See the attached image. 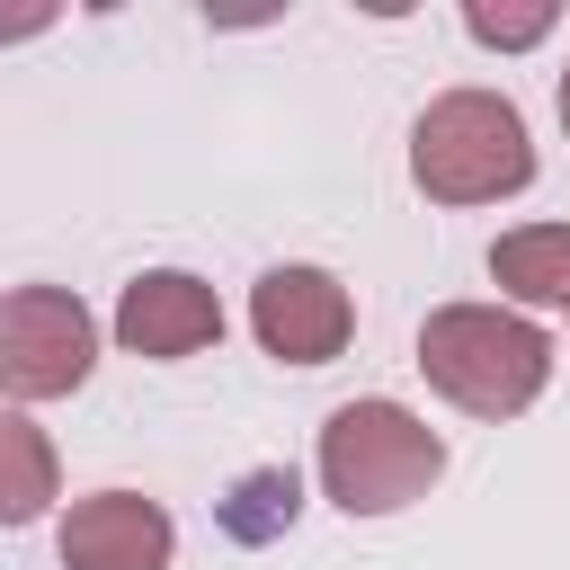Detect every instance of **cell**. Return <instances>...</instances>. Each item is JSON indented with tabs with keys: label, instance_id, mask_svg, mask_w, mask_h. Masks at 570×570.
I'll list each match as a JSON object with an SVG mask.
<instances>
[{
	"label": "cell",
	"instance_id": "4",
	"mask_svg": "<svg viewBox=\"0 0 570 570\" xmlns=\"http://www.w3.org/2000/svg\"><path fill=\"white\" fill-rule=\"evenodd\" d=\"M98 365V321L71 285H9L0 294V392L9 401H62Z\"/></svg>",
	"mask_w": 570,
	"mask_h": 570
},
{
	"label": "cell",
	"instance_id": "10",
	"mask_svg": "<svg viewBox=\"0 0 570 570\" xmlns=\"http://www.w3.org/2000/svg\"><path fill=\"white\" fill-rule=\"evenodd\" d=\"M561 27V9H463V36L490 45V53H525Z\"/></svg>",
	"mask_w": 570,
	"mask_h": 570
},
{
	"label": "cell",
	"instance_id": "3",
	"mask_svg": "<svg viewBox=\"0 0 570 570\" xmlns=\"http://www.w3.org/2000/svg\"><path fill=\"white\" fill-rule=\"evenodd\" d=\"M445 472V436L401 401H338L321 428V490L347 517H392L428 499Z\"/></svg>",
	"mask_w": 570,
	"mask_h": 570
},
{
	"label": "cell",
	"instance_id": "8",
	"mask_svg": "<svg viewBox=\"0 0 570 570\" xmlns=\"http://www.w3.org/2000/svg\"><path fill=\"white\" fill-rule=\"evenodd\" d=\"M490 276L517 303H570V223H517L490 240Z\"/></svg>",
	"mask_w": 570,
	"mask_h": 570
},
{
	"label": "cell",
	"instance_id": "2",
	"mask_svg": "<svg viewBox=\"0 0 570 570\" xmlns=\"http://www.w3.org/2000/svg\"><path fill=\"white\" fill-rule=\"evenodd\" d=\"M410 178L436 205L525 196L534 187V142H525L517 98H499V89H445V98H428L419 125H410Z\"/></svg>",
	"mask_w": 570,
	"mask_h": 570
},
{
	"label": "cell",
	"instance_id": "5",
	"mask_svg": "<svg viewBox=\"0 0 570 570\" xmlns=\"http://www.w3.org/2000/svg\"><path fill=\"white\" fill-rule=\"evenodd\" d=\"M249 330H258V347L267 356H285V365H330L347 338H356V294L330 276V267H267L258 285H249Z\"/></svg>",
	"mask_w": 570,
	"mask_h": 570
},
{
	"label": "cell",
	"instance_id": "6",
	"mask_svg": "<svg viewBox=\"0 0 570 570\" xmlns=\"http://www.w3.org/2000/svg\"><path fill=\"white\" fill-rule=\"evenodd\" d=\"M53 543H62V570H169L178 525H169V508L142 499V490H98V499H80V508L62 517Z\"/></svg>",
	"mask_w": 570,
	"mask_h": 570
},
{
	"label": "cell",
	"instance_id": "11",
	"mask_svg": "<svg viewBox=\"0 0 570 570\" xmlns=\"http://www.w3.org/2000/svg\"><path fill=\"white\" fill-rule=\"evenodd\" d=\"M561 125H570V71H561Z\"/></svg>",
	"mask_w": 570,
	"mask_h": 570
},
{
	"label": "cell",
	"instance_id": "7",
	"mask_svg": "<svg viewBox=\"0 0 570 570\" xmlns=\"http://www.w3.org/2000/svg\"><path fill=\"white\" fill-rule=\"evenodd\" d=\"M116 338L134 347V356H196V347H214L223 338V303H214V285L205 276H187V267H142L125 294H116Z\"/></svg>",
	"mask_w": 570,
	"mask_h": 570
},
{
	"label": "cell",
	"instance_id": "9",
	"mask_svg": "<svg viewBox=\"0 0 570 570\" xmlns=\"http://www.w3.org/2000/svg\"><path fill=\"white\" fill-rule=\"evenodd\" d=\"M62 490V463H53V436L18 410H0V525H27L45 517V499Z\"/></svg>",
	"mask_w": 570,
	"mask_h": 570
},
{
	"label": "cell",
	"instance_id": "1",
	"mask_svg": "<svg viewBox=\"0 0 570 570\" xmlns=\"http://www.w3.org/2000/svg\"><path fill=\"white\" fill-rule=\"evenodd\" d=\"M419 374L472 419H517L552 383V338L508 303H436L419 321Z\"/></svg>",
	"mask_w": 570,
	"mask_h": 570
}]
</instances>
